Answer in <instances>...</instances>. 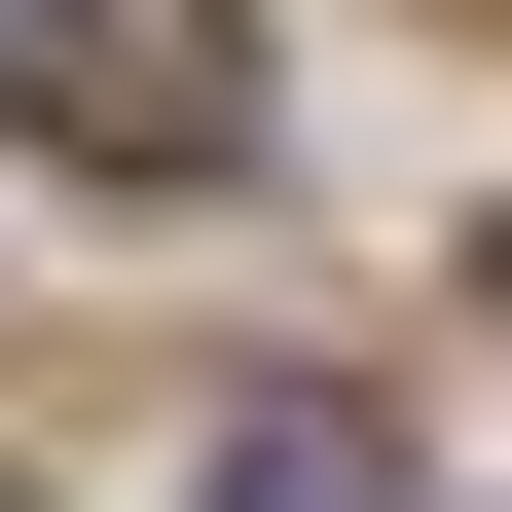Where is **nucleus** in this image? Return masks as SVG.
Segmentation results:
<instances>
[{
    "instance_id": "obj_1",
    "label": "nucleus",
    "mask_w": 512,
    "mask_h": 512,
    "mask_svg": "<svg viewBox=\"0 0 512 512\" xmlns=\"http://www.w3.org/2000/svg\"><path fill=\"white\" fill-rule=\"evenodd\" d=\"M37 147L220 183V147H256V37H220V0H37Z\"/></svg>"
},
{
    "instance_id": "obj_2",
    "label": "nucleus",
    "mask_w": 512,
    "mask_h": 512,
    "mask_svg": "<svg viewBox=\"0 0 512 512\" xmlns=\"http://www.w3.org/2000/svg\"><path fill=\"white\" fill-rule=\"evenodd\" d=\"M183 512H403V439H366V403H256V439H220Z\"/></svg>"
}]
</instances>
